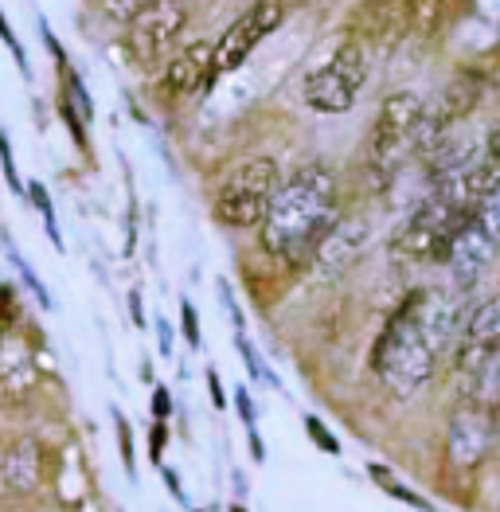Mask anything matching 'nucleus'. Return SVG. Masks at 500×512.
Here are the masks:
<instances>
[{"instance_id": "obj_1", "label": "nucleus", "mask_w": 500, "mask_h": 512, "mask_svg": "<svg viewBox=\"0 0 500 512\" xmlns=\"http://www.w3.org/2000/svg\"><path fill=\"white\" fill-rule=\"evenodd\" d=\"M336 212V176L325 165H305L278 184L270 208L262 215V251L282 262H305L313 258L317 243L325 239V231L333 227Z\"/></svg>"}, {"instance_id": "obj_2", "label": "nucleus", "mask_w": 500, "mask_h": 512, "mask_svg": "<svg viewBox=\"0 0 500 512\" xmlns=\"http://www.w3.org/2000/svg\"><path fill=\"white\" fill-rule=\"evenodd\" d=\"M422 301H426V290H415L395 309V317L387 321V329L379 333V341L372 348V368L399 399L415 395L418 387L434 376V368L442 360V352L426 337Z\"/></svg>"}, {"instance_id": "obj_3", "label": "nucleus", "mask_w": 500, "mask_h": 512, "mask_svg": "<svg viewBox=\"0 0 500 512\" xmlns=\"http://www.w3.org/2000/svg\"><path fill=\"white\" fill-rule=\"evenodd\" d=\"M368 67H372V51L356 36L344 40L333 51V59L305 79V90H301L305 106L317 110V114H344V110H352L364 83H368Z\"/></svg>"}, {"instance_id": "obj_4", "label": "nucleus", "mask_w": 500, "mask_h": 512, "mask_svg": "<svg viewBox=\"0 0 500 512\" xmlns=\"http://www.w3.org/2000/svg\"><path fill=\"white\" fill-rule=\"evenodd\" d=\"M422 114H426V106L411 90H395V94L383 98V106L375 114V126L368 133V165H372V172L391 176L399 169V161L415 149Z\"/></svg>"}, {"instance_id": "obj_5", "label": "nucleus", "mask_w": 500, "mask_h": 512, "mask_svg": "<svg viewBox=\"0 0 500 512\" xmlns=\"http://www.w3.org/2000/svg\"><path fill=\"white\" fill-rule=\"evenodd\" d=\"M282 184V169L274 157H254L247 165L227 176V184L219 188V200H215V215L227 223V227H258L262 215L270 208L274 192Z\"/></svg>"}, {"instance_id": "obj_6", "label": "nucleus", "mask_w": 500, "mask_h": 512, "mask_svg": "<svg viewBox=\"0 0 500 512\" xmlns=\"http://www.w3.org/2000/svg\"><path fill=\"white\" fill-rule=\"evenodd\" d=\"M188 24V8L184 0H145L137 8V16L129 20V55L137 67L157 71L172 55V43L180 40Z\"/></svg>"}, {"instance_id": "obj_7", "label": "nucleus", "mask_w": 500, "mask_h": 512, "mask_svg": "<svg viewBox=\"0 0 500 512\" xmlns=\"http://www.w3.org/2000/svg\"><path fill=\"white\" fill-rule=\"evenodd\" d=\"M282 16H286L282 0H258V4H250V12H243L223 32V40L215 43V79L239 71L250 59V51L266 40L274 28H282Z\"/></svg>"}, {"instance_id": "obj_8", "label": "nucleus", "mask_w": 500, "mask_h": 512, "mask_svg": "<svg viewBox=\"0 0 500 512\" xmlns=\"http://www.w3.org/2000/svg\"><path fill=\"white\" fill-rule=\"evenodd\" d=\"M500 356V294L485 298L461 325V341H458V372L461 380L477 384L481 372Z\"/></svg>"}, {"instance_id": "obj_9", "label": "nucleus", "mask_w": 500, "mask_h": 512, "mask_svg": "<svg viewBox=\"0 0 500 512\" xmlns=\"http://www.w3.org/2000/svg\"><path fill=\"white\" fill-rule=\"evenodd\" d=\"M500 243L469 215L465 223L458 227V235L450 239V251H446V266H450V274H454V282H458V290H473L477 286V278L485 274V266L497 258Z\"/></svg>"}, {"instance_id": "obj_10", "label": "nucleus", "mask_w": 500, "mask_h": 512, "mask_svg": "<svg viewBox=\"0 0 500 512\" xmlns=\"http://www.w3.org/2000/svg\"><path fill=\"white\" fill-rule=\"evenodd\" d=\"M411 28V0H364L356 12V40L368 51H391Z\"/></svg>"}, {"instance_id": "obj_11", "label": "nucleus", "mask_w": 500, "mask_h": 512, "mask_svg": "<svg viewBox=\"0 0 500 512\" xmlns=\"http://www.w3.org/2000/svg\"><path fill=\"white\" fill-rule=\"evenodd\" d=\"M165 90L168 94H196L215 83V43L196 40L184 51H176L165 67Z\"/></svg>"}, {"instance_id": "obj_12", "label": "nucleus", "mask_w": 500, "mask_h": 512, "mask_svg": "<svg viewBox=\"0 0 500 512\" xmlns=\"http://www.w3.org/2000/svg\"><path fill=\"white\" fill-rule=\"evenodd\" d=\"M489 430H493V423H489L485 407H477V403L461 407L450 419V462L461 470H473L489 450Z\"/></svg>"}, {"instance_id": "obj_13", "label": "nucleus", "mask_w": 500, "mask_h": 512, "mask_svg": "<svg viewBox=\"0 0 500 512\" xmlns=\"http://www.w3.org/2000/svg\"><path fill=\"white\" fill-rule=\"evenodd\" d=\"M364 243H368V219H336L333 227L325 231V239L317 243L313 262L325 274H336V270H344L352 258L364 251Z\"/></svg>"}, {"instance_id": "obj_14", "label": "nucleus", "mask_w": 500, "mask_h": 512, "mask_svg": "<svg viewBox=\"0 0 500 512\" xmlns=\"http://www.w3.org/2000/svg\"><path fill=\"white\" fill-rule=\"evenodd\" d=\"M40 466H43L40 442H36V438H20V442L4 454L0 477H4V485H8L12 493H32V489L40 485V473H43Z\"/></svg>"}, {"instance_id": "obj_15", "label": "nucleus", "mask_w": 500, "mask_h": 512, "mask_svg": "<svg viewBox=\"0 0 500 512\" xmlns=\"http://www.w3.org/2000/svg\"><path fill=\"white\" fill-rule=\"evenodd\" d=\"M32 384H36L32 356L12 341V337H0V387H4L8 395H24Z\"/></svg>"}, {"instance_id": "obj_16", "label": "nucleus", "mask_w": 500, "mask_h": 512, "mask_svg": "<svg viewBox=\"0 0 500 512\" xmlns=\"http://www.w3.org/2000/svg\"><path fill=\"white\" fill-rule=\"evenodd\" d=\"M477 180H481V192H485V196H489L493 188H500V126L489 133V141H485V149H481Z\"/></svg>"}, {"instance_id": "obj_17", "label": "nucleus", "mask_w": 500, "mask_h": 512, "mask_svg": "<svg viewBox=\"0 0 500 512\" xmlns=\"http://www.w3.org/2000/svg\"><path fill=\"white\" fill-rule=\"evenodd\" d=\"M473 219L500 243V188H493L489 196H481V204L473 208Z\"/></svg>"}, {"instance_id": "obj_18", "label": "nucleus", "mask_w": 500, "mask_h": 512, "mask_svg": "<svg viewBox=\"0 0 500 512\" xmlns=\"http://www.w3.org/2000/svg\"><path fill=\"white\" fill-rule=\"evenodd\" d=\"M28 196H32V204L40 208L43 223H47V235H51V243H55V247H63V239H59V227H55V208H51V196H47V188H43L40 180H32Z\"/></svg>"}, {"instance_id": "obj_19", "label": "nucleus", "mask_w": 500, "mask_h": 512, "mask_svg": "<svg viewBox=\"0 0 500 512\" xmlns=\"http://www.w3.org/2000/svg\"><path fill=\"white\" fill-rule=\"evenodd\" d=\"M0 165H4V180H8V188H12V192H24L20 172H16V157H12V145H8V133H4V129H0Z\"/></svg>"}, {"instance_id": "obj_20", "label": "nucleus", "mask_w": 500, "mask_h": 512, "mask_svg": "<svg viewBox=\"0 0 500 512\" xmlns=\"http://www.w3.org/2000/svg\"><path fill=\"white\" fill-rule=\"evenodd\" d=\"M0 40H4V47L12 51V59H16L20 75H28V59H24V47H20V40H16V32H12V24H8V16H4V12H0Z\"/></svg>"}, {"instance_id": "obj_21", "label": "nucleus", "mask_w": 500, "mask_h": 512, "mask_svg": "<svg viewBox=\"0 0 500 512\" xmlns=\"http://www.w3.org/2000/svg\"><path fill=\"white\" fill-rule=\"evenodd\" d=\"M180 321H184L188 348H200V317H196V305H192V301H184V305H180Z\"/></svg>"}, {"instance_id": "obj_22", "label": "nucleus", "mask_w": 500, "mask_h": 512, "mask_svg": "<svg viewBox=\"0 0 500 512\" xmlns=\"http://www.w3.org/2000/svg\"><path fill=\"white\" fill-rule=\"evenodd\" d=\"M98 4H102V8H106V12L114 16V20H122V24H129V20L137 16V8H141L145 0H98Z\"/></svg>"}, {"instance_id": "obj_23", "label": "nucleus", "mask_w": 500, "mask_h": 512, "mask_svg": "<svg viewBox=\"0 0 500 512\" xmlns=\"http://www.w3.org/2000/svg\"><path fill=\"white\" fill-rule=\"evenodd\" d=\"M165 442H168V427H165V419H157V423H153V434H149V454H153V462H161Z\"/></svg>"}, {"instance_id": "obj_24", "label": "nucleus", "mask_w": 500, "mask_h": 512, "mask_svg": "<svg viewBox=\"0 0 500 512\" xmlns=\"http://www.w3.org/2000/svg\"><path fill=\"white\" fill-rule=\"evenodd\" d=\"M172 415V399H168V387L153 391V419H168Z\"/></svg>"}, {"instance_id": "obj_25", "label": "nucleus", "mask_w": 500, "mask_h": 512, "mask_svg": "<svg viewBox=\"0 0 500 512\" xmlns=\"http://www.w3.org/2000/svg\"><path fill=\"white\" fill-rule=\"evenodd\" d=\"M305 427H309V434H313V438H317V442H321V446H325L329 454H336V442H333V438H329V430L321 427L317 419H305Z\"/></svg>"}, {"instance_id": "obj_26", "label": "nucleus", "mask_w": 500, "mask_h": 512, "mask_svg": "<svg viewBox=\"0 0 500 512\" xmlns=\"http://www.w3.org/2000/svg\"><path fill=\"white\" fill-rule=\"evenodd\" d=\"M208 391H211V403L223 411V407H227V395H223V384H219V376H215V372H208Z\"/></svg>"}, {"instance_id": "obj_27", "label": "nucleus", "mask_w": 500, "mask_h": 512, "mask_svg": "<svg viewBox=\"0 0 500 512\" xmlns=\"http://www.w3.org/2000/svg\"><path fill=\"white\" fill-rule=\"evenodd\" d=\"M235 403H239V415H243V423H247V427H254V403H250L247 391H239V395H235Z\"/></svg>"}, {"instance_id": "obj_28", "label": "nucleus", "mask_w": 500, "mask_h": 512, "mask_svg": "<svg viewBox=\"0 0 500 512\" xmlns=\"http://www.w3.org/2000/svg\"><path fill=\"white\" fill-rule=\"evenodd\" d=\"M118 434H122V458H125V466L133 470V442H129V427H125V423H118Z\"/></svg>"}, {"instance_id": "obj_29", "label": "nucleus", "mask_w": 500, "mask_h": 512, "mask_svg": "<svg viewBox=\"0 0 500 512\" xmlns=\"http://www.w3.org/2000/svg\"><path fill=\"white\" fill-rule=\"evenodd\" d=\"M493 411H497V419H500V391H497V403H493Z\"/></svg>"}, {"instance_id": "obj_30", "label": "nucleus", "mask_w": 500, "mask_h": 512, "mask_svg": "<svg viewBox=\"0 0 500 512\" xmlns=\"http://www.w3.org/2000/svg\"><path fill=\"white\" fill-rule=\"evenodd\" d=\"M231 512H243V509H231Z\"/></svg>"}]
</instances>
